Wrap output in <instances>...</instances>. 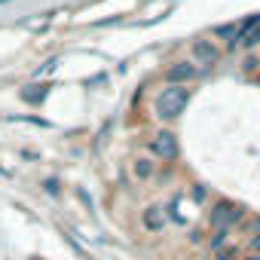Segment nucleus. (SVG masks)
Instances as JSON below:
<instances>
[{"label":"nucleus","instance_id":"obj_8","mask_svg":"<svg viewBox=\"0 0 260 260\" xmlns=\"http://www.w3.org/2000/svg\"><path fill=\"white\" fill-rule=\"evenodd\" d=\"M230 257H236V248L230 245V248H220L217 251V260H230Z\"/></svg>","mask_w":260,"mask_h":260},{"label":"nucleus","instance_id":"obj_7","mask_svg":"<svg viewBox=\"0 0 260 260\" xmlns=\"http://www.w3.org/2000/svg\"><path fill=\"white\" fill-rule=\"evenodd\" d=\"M135 175H138V181H150L153 178V162L150 159H135Z\"/></svg>","mask_w":260,"mask_h":260},{"label":"nucleus","instance_id":"obj_5","mask_svg":"<svg viewBox=\"0 0 260 260\" xmlns=\"http://www.w3.org/2000/svg\"><path fill=\"white\" fill-rule=\"evenodd\" d=\"M242 217V208L239 205H233V202H217L214 205V211H211V223H217V226H230V223H236Z\"/></svg>","mask_w":260,"mask_h":260},{"label":"nucleus","instance_id":"obj_11","mask_svg":"<svg viewBox=\"0 0 260 260\" xmlns=\"http://www.w3.org/2000/svg\"><path fill=\"white\" fill-rule=\"evenodd\" d=\"M251 230H254V233H257V230H260V217H257V220H254V223H251Z\"/></svg>","mask_w":260,"mask_h":260},{"label":"nucleus","instance_id":"obj_1","mask_svg":"<svg viewBox=\"0 0 260 260\" xmlns=\"http://www.w3.org/2000/svg\"><path fill=\"white\" fill-rule=\"evenodd\" d=\"M187 101H190V89L187 86H166L156 95V116L159 119H175V116L184 113Z\"/></svg>","mask_w":260,"mask_h":260},{"label":"nucleus","instance_id":"obj_2","mask_svg":"<svg viewBox=\"0 0 260 260\" xmlns=\"http://www.w3.org/2000/svg\"><path fill=\"white\" fill-rule=\"evenodd\" d=\"M196 77H199V68H196L193 61H172V64L166 68V74H162L166 86H187V83L196 80Z\"/></svg>","mask_w":260,"mask_h":260},{"label":"nucleus","instance_id":"obj_6","mask_svg":"<svg viewBox=\"0 0 260 260\" xmlns=\"http://www.w3.org/2000/svg\"><path fill=\"white\" fill-rule=\"evenodd\" d=\"M141 220H144L147 230H162V211H159V208H147Z\"/></svg>","mask_w":260,"mask_h":260},{"label":"nucleus","instance_id":"obj_10","mask_svg":"<svg viewBox=\"0 0 260 260\" xmlns=\"http://www.w3.org/2000/svg\"><path fill=\"white\" fill-rule=\"evenodd\" d=\"M251 248H254V254L260 257V239H254V242H251Z\"/></svg>","mask_w":260,"mask_h":260},{"label":"nucleus","instance_id":"obj_4","mask_svg":"<svg viewBox=\"0 0 260 260\" xmlns=\"http://www.w3.org/2000/svg\"><path fill=\"white\" fill-rule=\"evenodd\" d=\"M190 55H193V61H199V64H217V61H220V49H217L211 40H193Z\"/></svg>","mask_w":260,"mask_h":260},{"label":"nucleus","instance_id":"obj_3","mask_svg":"<svg viewBox=\"0 0 260 260\" xmlns=\"http://www.w3.org/2000/svg\"><path fill=\"white\" fill-rule=\"evenodd\" d=\"M147 147H150V153H153V156H159L162 162L178 159V141H175V135H172V132H156V135L147 141Z\"/></svg>","mask_w":260,"mask_h":260},{"label":"nucleus","instance_id":"obj_9","mask_svg":"<svg viewBox=\"0 0 260 260\" xmlns=\"http://www.w3.org/2000/svg\"><path fill=\"white\" fill-rule=\"evenodd\" d=\"M223 239H226V230H220V233L211 239V248H220V245H223Z\"/></svg>","mask_w":260,"mask_h":260}]
</instances>
